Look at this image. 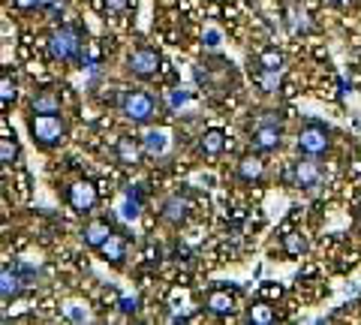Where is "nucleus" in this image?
Here are the masks:
<instances>
[{
  "label": "nucleus",
  "instance_id": "obj_1",
  "mask_svg": "<svg viewBox=\"0 0 361 325\" xmlns=\"http://www.w3.org/2000/svg\"><path fill=\"white\" fill-rule=\"evenodd\" d=\"M49 51L58 61H78L82 58V33L75 27H61L49 37Z\"/></svg>",
  "mask_w": 361,
  "mask_h": 325
},
{
  "label": "nucleus",
  "instance_id": "obj_2",
  "mask_svg": "<svg viewBox=\"0 0 361 325\" xmlns=\"http://www.w3.org/2000/svg\"><path fill=\"white\" fill-rule=\"evenodd\" d=\"M63 121L58 115H39V111H33V118H30V136L37 139L42 148H54L61 139H63Z\"/></svg>",
  "mask_w": 361,
  "mask_h": 325
},
{
  "label": "nucleus",
  "instance_id": "obj_3",
  "mask_svg": "<svg viewBox=\"0 0 361 325\" xmlns=\"http://www.w3.org/2000/svg\"><path fill=\"white\" fill-rule=\"evenodd\" d=\"M298 151L301 154H310V157H319L329 151V130H325L322 124H307L301 133H298Z\"/></svg>",
  "mask_w": 361,
  "mask_h": 325
},
{
  "label": "nucleus",
  "instance_id": "obj_4",
  "mask_svg": "<svg viewBox=\"0 0 361 325\" xmlns=\"http://www.w3.org/2000/svg\"><path fill=\"white\" fill-rule=\"evenodd\" d=\"M121 109L130 121L145 124V121H151V115H154V99L148 94H142V91H130V94H123Z\"/></svg>",
  "mask_w": 361,
  "mask_h": 325
},
{
  "label": "nucleus",
  "instance_id": "obj_5",
  "mask_svg": "<svg viewBox=\"0 0 361 325\" xmlns=\"http://www.w3.org/2000/svg\"><path fill=\"white\" fill-rule=\"evenodd\" d=\"M127 66H130L133 75L151 78V75H157V70H160V54H157L154 49H135V51L130 54Z\"/></svg>",
  "mask_w": 361,
  "mask_h": 325
},
{
  "label": "nucleus",
  "instance_id": "obj_6",
  "mask_svg": "<svg viewBox=\"0 0 361 325\" xmlns=\"http://www.w3.org/2000/svg\"><path fill=\"white\" fill-rule=\"evenodd\" d=\"M253 148L256 151H274V148H280V124L274 118H265V124L253 130Z\"/></svg>",
  "mask_w": 361,
  "mask_h": 325
},
{
  "label": "nucleus",
  "instance_id": "obj_7",
  "mask_svg": "<svg viewBox=\"0 0 361 325\" xmlns=\"http://www.w3.org/2000/svg\"><path fill=\"white\" fill-rule=\"evenodd\" d=\"M66 199H70V205L75 208V211H90L97 205V187L90 184V181H75L73 187H70V193H66Z\"/></svg>",
  "mask_w": 361,
  "mask_h": 325
},
{
  "label": "nucleus",
  "instance_id": "obj_8",
  "mask_svg": "<svg viewBox=\"0 0 361 325\" xmlns=\"http://www.w3.org/2000/svg\"><path fill=\"white\" fill-rule=\"evenodd\" d=\"M319 178H322V169H319V163H316L310 154L304 157V160L295 163V184H298V187L313 190L316 184H319Z\"/></svg>",
  "mask_w": 361,
  "mask_h": 325
},
{
  "label": "nucleus",
  "instance_id": "obj_9",
  "mask_svg": "<svg viewBox=\"0 0 361 325\" xmlns=\"http://www.w3.org/2000/svg\"><path fill=\"white\" fill-rule=\"evenodd\" d=\"M205 307L214 313V317H229L235 310V298L226 293V289H214V293H208V298H205Z\"/></svg>",
  "mask_w": 361,
  "mask_h": 325
},
{
  "label": "nucleus",
  "instance_id": "obj_10",
  "mask_svg": "<svg viewBox=\"0 0 361 325\" xmlns=\"http://www.w3.org/2000/svg\"><path fill=\"white\" fill-rule=\"evenodd\" d=\"M115 154H118V160H121L123 166H135V163L142 160V145L135 142L133 136H121Z\"/></svg>",
  "mask_w": 361,
  "mask_h": 325
},
{
  "label": "nucleus",
  "instance_id": "obj_11",
  "mask_svg": "<svg viewBox=\"0 0 361 325\" xmlns=\"http://www.w3.org/2000/svg\"><path fill=\"white\" fill-rule=\"evenodd\" d=\"M30 109L39 111V115H58V111H61V97L54 94L51 87H45V91H39L37 97H33Z\"/></svg>",
  "mask_w": 361,
  "mask_h": 325
},
{
  "label": "nucleus",
  "instance_id": "obj_12",
  "mask_svg": "<svg viewBox=\"0 0 361 325\" xmlns=\"http://www.w3.org/2000/svg\"><path fill=\"white\" fill-rule=\"evenodd\" d=\"M109 235H111V226H109V223H106V220H94V223H87V226H85L82 238H85L87 247H97V250H99Z\"/></svg>",
  "mask_w": 361,
  "mask_h": 325
},
{
  "label": "nucleus",
  "instance_id": "obj_13",
  "mask_svg": "<svg viewBox=\"0 0 361 325\" xmlns=\"http://www.w3.org/2000/svg\"><path fill=\"white\" fill-rule=\"evenodd\" d=\"M99 253H103V259H109V262L121 265L123 259H127V244H123V238H121V235H115V232H111L109 238L103 241V247H99Z\"/></svg>",
  "mask_w": 361,
  "mask_h": 325
},
{
  "label": "nucleus",
  "instance_id": "obj_14",
  "mask_svg": "<svg viewBox=\"0 0 361 325\" xmlns=\"http://www.w3.org/2000/svg\"><path fill=\"white\" fill-rule=\"evenodd\" d=\"M187 211H190V202L184 196H172V199H166V205H163V217L169 223H184Z\"/></svg>",
  "mask_w": 361,
  "mask_h": 325
},
{
  "label": "nucleus",
  "instance_id": "obj_15",
  "mask_svg": "<svg viewBox=\"0 0 361 325\" xmlns=\"http://www.w3.org/2000/svg\"><path fill=\"white\" fill-rule=\"evenodd\" d=\"M286 27H289V33H307V30H310L307 13H304L301 6L289 4V6H286Z\"/></svg>",
  "mask_w": 361,
  "mask_h": 325
},
{
  "label": "nucleus",
  "instance_id": "obj_16",
  "mask_svg": "<svg viewBox=\"0 0 361 325\" xmlns=\"http://www.w3.org/2000/svg\"><path fill=\"white\" fill-rule=\"evenodd\" d=\"M265 172V166L259 157H244V160L238 163V175H241V181H259Z\"/></svg>",
  "mask_w": 361,
  "mask_h": 325
},
{
  "label": "nucleus",
  "instance_id": "obj_17",
  "mask_svg": "<svg viewBox=\"0 0 361 325\" xmlns=\"http://www.w3.org/2000/svg\"><path fill=\"white\" fill-rule=\"evenodd\" d=\"M199 148L205 151L208 157H214V154H220L223 148H226V133L223 130H208L205 136H202V142H199Z\"/></svg>",
  "mask_w": 361,
  "mask_h": 325
},
{
  "label": "nucleus",
  "instance_id": "obj_18",
  "mask_svg": "<svg viewBox=\"0 0 361 325\" xmlns=\"http://www.w3.org/2000/svg\"><path fill=\"white\" fill-rule=\"evenodd\" d=\"M18 289H21L18 274H16V271H9V268H4V271H0V295L9 301V298H16V295H18Z\"/></svg>",
  "mask_w": 361,
  "mask_h": 325
},
{
  "label": "nucleus",
  "instance_id": "obj_19",
  "mask_svg": "<svg viewBox=\"0 0 361 325\" xmlns=\"http://www.w3.org/2000/svg\"><path fill=\"white\" fill-rule=\"evenodd\" d=\"M256 82H259V87H262L265 94H274L280 87V70H262V66H259Z\"/></svg>",
  "mask_w": 361,
  "mask_h": 325
},
{
  "label": "nucleus",
  "instance_id": "obj_20",
  "mask_svg": "<svg viewBox=\"0 0 361 325\" xmlns=\"http://www.w3.org/2000/svg\"><path fill=\"white\" fill-rule=\"evenodd\" d=\"M247 319L250 322H256V325H271L274 322V310H271L265 301H259V305H253L250 307V313H247Z\"/></svg>",
  "mask_w": 361,
  "mask_h": 325
},
{
  "label": "nucleus",
  "instance_id": "obj_21",
  "mask_svg": "<svg viewBox=\"0 0 361 325\" xmlns=\"http://www.w3.org/2000/svg\"><path fill=\"white\" fill-rule=\"evenodd\" d=\"M166 133L163 130H151L148 136H145V148H148V154H163L166 151Z\"/></svg>",
  "mask_w": 361,
  "mask_h": 325
},
{
  "label": "nucleus",
  "instance_id": "obj_22",
  "mask_svg": "<svg viewBox=\"0 0 361 325\" xmlns=\"http://www.w3.org/2000/svg\"><path fill=\"white\" fill-rule=\"evenodd\" d=\"M283 250H286L289 256H301L304 250H307V241H304V235L289 232L286 238H283Z\"/></svg>",
  "mask_w": 361,
  "mask_h": 325
},
{
  "label": "nucleus",
  "instance_id": "obj_23",
  "mask_svg": "<svg viewBox=\"0 0 361 325\" xmlns=\"http://www.w3.org/2000/svg\"><path fill=\"white\" fill-rule=\"evenodd\" d=\"M0 160L6 166L18 160V145H16V136H4L0 139Z\"/></svg>",
  "mask_w": 361,
  "mask_h": 325
},
{
  "label": "nucleus",
  "instance_id": "obj_24",
  "mask_svg": "<svg viewBox=\"0 0 361 325\" xmlns=\"http://www.w3.org/2000/svg\"><path fill=\"white\" fill-rule=\"evenodd\" d=\"M259 66H262V70H280V66H283V54L277 49H265L262 58H259Z\"/></svg>",
  "mask_w": 361,
  "mask_h": 325
},
{
  "label": "nucleus",
  "instance_id": "obj_25",
  "mask_svg": "<svg viewBox=\"0 0 361 325\" xmlns=\"http://www.w3.org/2000/svg\"><path fill=\"white\" fill-rule=\"evenodd\" d=\"M13 99H16V82L9 78V73H4V78H0V103H4V109H9Z\"/></svg>",
  "mask_w": 361,
  "mask_h": 325
},
{
  "label": "nucleus",
  "instance_id": "obj_26",
  "mask_svg": "<svg viewBox=\"0 0 361 325\" xmlns=\"http://www.w3.org/2000/svg\"><path fill=\"white\" fill-rule=\"evenodd\" d=\"M139 208H142V202H139V196H133V190H130V193H127V205H123V211H121L123 220H135V217H139Z\"/></svg>",
  "mask_w": 361,
  "mask_h": 325
},
{
  "label": "nucleus",
  "instance_id": "obj_27",
  "mask_svg": "<svg viewBox=\"0 0 361 325\" xmlns=\"http://www.w3.org/2000/svg\"><path fill=\"white\" fill-rule=\"evenodd\" d=\"M133 6V0H106V9L109 13H127Z\"/></svg>",
  "mask_w": 361,
  "mask_h": 325
},
{
  "label": "nucleus",
  "instance_id": "obj_28",
  "mask_svg": "<svg viewBox=\"0 0 361 325\" xmlns=\"http://www.w3.org/2000/svg\"><path fill=\"white\" fill-rule=\"evenodd\" d=\"M66 317L75 319V322H82V319H87V310L82 305H66Z\"/></svg>",
  "mask_w": 361,
  "mask_h": 325
},
{
  "label": "nucleus",
  "instance_id": "obj_29",
  "mask_svg": "<svg viewBox=\"0 0 361 325\" xmlns=\"http://www.w3.org/2000/svg\"><path fill=\"white\" fill-rule=\"evenodd\" d=\"M205 46L208 49H220V30H208L205 33Z\"/></svg>",
  "mask_w": 361,
  "mask_h": 325
},
{
  "label": "nucleus",
  "instance_id": "obj_30",
  "mask_svg": "<svg viewBox=\"0 0 361 325\" xmlns=\"http://www.w3.org/2000/svg\"><path fill=\"white\" fill-rule=\"evenodd\" d=\"M135 307H139V298H121V310L123 313H133Z\"/></svg>",
  "mask_w": 361,
  "mask_h": 325
},
{
  "label": "nucleus",
  "instance_id": "obj_31",
  "mask_svg": "<svg viewBox=\"0 0 361 325\" xmlns=\"http://www.w3.org/2000/svg\"><path fill=\"white\" fill-rule=\"evenodd\" d=\"M33 4H37V6H54L58 0H33Z\"/></svg>",
  "mask_w": 361,
  "mask_h": 325
},
{
  "label": "nucleus",
  "instance_id": "obj_32",
  "mask_svg": "<svg viewBox=\"0 0 361 325\" xmlns=\"http://www.w3.org/2000/svg\"><path fill=\"white\" fill-rule=\"evenodd\" d=\"M331 4H349V0H331Z\"/></svg>",
  "mask_w": 361,
  "mask_h": 325
}]
</instances>
